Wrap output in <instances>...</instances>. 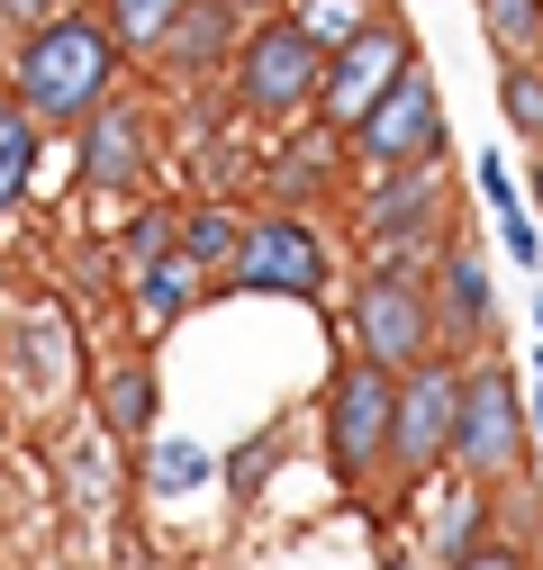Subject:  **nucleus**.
Here are the masks:
<instances>
[{
    "label": "nucleus",
    "instance_id": "obj_1",
    "mask_svg": "<svg viewBox=\"0 0 543 570\" xmlns=\"http://www.w3.org/2000/svg\"><path fill=\"white\" fill-rule=\"evenodd\" d=\"M118 73H127V55H118V37H109V19H100V0H91V10L46 19L37 37L10 46V100H19L46 136H55V127H82L91 109H109V100H118Z\"/></svg>",
    "mask_w": 543,
    "mask_h": 570
},
{
    "label": "nucleus",
    "instance_id": "obj_2",
    "mask_svg": "<svg viewBox=\"0 0 543 570\" xmlns=\"http://www.w3.org/2000/svg\"><path fill=\"white\" fill-rule=\"evenodd\" d=\"M345 353H363V363L381 372H417L444 353V326H435V263H407V254H381L354 272L345 291Z\"/></svg>",
    "mask_w": 543,
    "mask_h": 570
},
{
    "label": "nucleus",
    "instance_id": "obj_3",
    "mask_svg": "<svg viewBox=\"0 0 543 570\" xmlns=\"http://www.w3.org/2000/svg\"><path fill=\"white\" fill-rule=\"evenodd\" d=\"M389 425H398V372L345 353V363L326 372V390H317L326 480H335V489H381V480H389Z\"/></svg>",
    "mask_w": 543,
    "mask_h": 570
},
{
    "label": "nucleus",
    "instance_id": "obj_4",
    "mask_svg": "<svg viewBox=\"0 0 543 570\" xmlns=\"http://www.w3.org/2000/svg\"><path fill=\"white\" fill-rule=\"evenodd\" d=\"M317 82H326V46H317L290 10H272V19L245 28V55H236V73H227L245 127H272V136H282V127L317 118Z\"/></svg>",
    "mask_w": 543,
    "mask_h": 570
},
{
    "label": "nucleus",
    "instance_id": "obj_5",
    "mask_svg": "<svg viewBox=\"0 0 543 570\" xmlns=\"http://www.w3.org/2000/svg\"><path fill=\"white\" fill-rule=\"evenodd\" d=\"M345 155L363 173H435L453 155V127H444V82H435V63L417 55L407 73L345 127Z\"/></svg>",
    "mask_w": 543,
    "mask_h": 570
},
{
    "label": "nucleus",
    "instance_id": "obj_6",
    "mask_svg": "<svg viewBox=\"0 0 543 570\" xmlns=\"http://www.w3.org/2000/svg\"><path fill=\"white\" fill-rule=\"evenodd\" d=\"M462 353H435L398 381V425H389V498H417L435 471H453V425H462Z\"/></svg>",
    "mask_w": 543,
    "mask_h": 570
},
{
    "label": "nucleus",
    "instance_id": "obj_7",
    "mask_svg": "<svg viewBox=\"0 0 543 570\" xmlns=\"http://www.w3.org/2000/svg\"><path fill=\"white\" fill-rule=\"evenodd\" d=\"M354 245L381 263V254H407V263H435L453 245V181L444 164L435 173H372L354 190Z\"/></svg>",
    "mask_w": 543,
    "mask_h": 570
},
{
    "label": "nucleus",
    "instance_id": "obj_8",
    "mask_svg": "<svg viewBox=\"0 0 543 570\" xmlns=\"http://www.w3.org/2000/svg\"><path fill=\"white\" fill-rule=\"evenodd\" d=\"M525 381L516 363H498V353H481L462 381V425H453V471L481 480V489H507L525 471Z\"/></svg>",
    "mask_w": 543,
    "mask_h": 570
},
{
    "label": "nucleus",
    "instance_id": "obj_9",
    "mask_svg": "<svg viewBox=\"0 0 543 570\" xmlns=\"http://www.w3.org/2000/svg\"><path fill=\"white\" fill-rule=\"evenodd\" d=\"M218 291H245V299H326L335 291V245L317 218H290V208H263V218H245V254L236 272L218 281Z\"/></svg>",
    "mask_w": 543,
    "mask_h": 570
},
{
    "label": "nucleus",
    "instance_id": "obj_10",
    "mask_svg": "<svg viewBox=\"0 0 543 570\" xmlns=\"http://www.w3.org/2000/svg\"><path fill=\"white\" fill-rule=\"evenodd\" d=\"M407 63H417V37H407V19L398 10H381L354 46H335L326 55V82H317V127H335V136H345L398 73H407Z\"/></svg>",
    "mask_w": 543,
    "mask_h": 570
},
{
    "label": "nucleus",
    "instance_id": "obj_11",
    "mask_svg": "<svg viewBox=\"0 0 543 570\" xmlns=\"http://www.w3.org/2000/svg\"><path fill=\"white\" fill-rule=\"evenodd\" d=\"M73 181L91 199H146L155 181V118L136 109V100H109L73 127Z\"/></svg>",
    "mask_w": 543,
    "mask_h": 570
},
{
    "label": "nucleus",
    "instance_id": "obj_12",
    "mask_svg": "<svg viewBox=\"0 0 543 570\" xmlns=\"http://www.w3.org/2000/svg\"><path fill=\"white\" fill-rule=\"evenodd\" d=\"M435 326H444V353H462V363L498 353V281L471 236H453L435 254Z\"/></svg>",
    "mask_w": 543,
    "mask_h": 570
},
{
    "label": "nucleus",
    "instance_id": "obj_13",
    "mask_svg": "<svg viewBox=\"0 0 543 570\" xmlns=\"http://www.w3.org/2000/svg\"><path fill=\"white\" fill-rule=\"evenodd\" d=\"M345 164H354L345 136L317 127V118H299V127H282V146H272V164H263V199L290 208V218L335 208V199H345Z\"/></svg>",
    "mask_w": 543,
    "mask_h": 570
},
{
    "label": "nucleus",
    "instance_id": "obj_14",
    "mask_svg": "<svg viewBox=\"0 0 543 570\" xmlns=\"http://www.w3.org/2000/svg\"><path fill=\"white\" fill-rule=\"evenodd\" d=\"M73 363H82V344H73V326H63L55 308H19L10 326H0V390H10L19 407L63 399Z\"/></svg>",
    "mask_w": 543,
    "mask_h": 570
},
{
    "label": "nucleus",
    "instance_id": "obj_15",
    "mask_svg": "<svg viewBox=\"0 0 543 570\" xmlns=\"http://www.w3.org/2000/svg\"><path fill=\"white\" fill-rule=\"evenodd\" d=\"M245 0H181V19H172V37H164V73L172 82H218V73H236V55H245Z\"/></svg>",
    "mask_w": 543,
    "mask_h": 570
},
{
    "label": "nucleus",
    "instance_id": "obj_16",
    "mask_svg": "<svg viewBox=\"0 0 543 570\" xmlns=\"http://www.w3.org/2000/svg\"><path fill=\"white\" fill-rule=\"evenodd\" d=\"M155 407H164V372H155V353H118V363L91 372V435L146 453V444H155Z\"/></svg>",
    "mask_w": 543,
    "mask_h": 570
},
{
    "label": "nucleus",
    "instance_id": "obj_17",
    "mask_svg": "<svg viewBox=\"0 0 543 570\" xmlns=\"http://www.w3.org/2000/svg\"><path fill=\"white\" fill-rule=\"evenodd\" d=\"M209 291H218V281L190 272L181 245H172L164 263H146V272H127V299H136V326H146V344H164L181 317H199V299H209Z\"/></svg>",
    "mask_w": 543,
    "mask_h": 570
},
{
    "label": "nucleus",
    "instance_id": "obj_18",
    "mask_svg": "<svg viewBox=\"0 0 543 570\" xmlns=\"http://www.w3.org/2000/svg\"><path fill=\"white\" fill-rule=\"evenodd\" d=\"M498 489H481V480H444V498H435V534H426V561L435 570H462L481 543H498Z\"/></svg>",
    "mask_w": 543,
    "mask_h": 570
},
{
    "label": "nucleus",
    "instance_id": "obj_19",
    "mask_svg": "<svg viewBox=\"0 0 543 570\" xmlns=\"http://www.w3.org/2000/svg\"><path fill=\"white\" fill-rule=\"evenodd\" d=\"M236 254H245V208L236 199H190L181 208V263L209 272V281H227Z\"/></svg>",
    "mask_w": 543,
    "mask_h": 570
},
{
    "label": "nucleus",
    "instance_id": "obj_20",
    "mask_svg": "<svg viewBox=\"0 0 543 570\" xmlns=\"http://www.w3.org/2000/svg\"><path fill=\"white\" fill-rule=\"evenodd\" d=\"M37 173H46V127L0 91V218H19V208H28Z\"/></svg>",
    "mask_w": 543,
    "mask_h": 570
},
{
    "label": "nucleus",
    "instance_id": "obj_21",
    "mask_svg": "<svg viewBox=\"0 0 543 570\" xmlns=\"http://www.w3.org/2000/svg\"><path fill=\"white\" fill-rule=\"evenodd\" d=\"M218 480V453L190 444V435H155L146 444V498H164V508H181V498H199Z\"/></svg>",
    "mask_w": 543,
    "mask_h": 570
},
{
    "label": "nucleus",
    "instance_id": "obj_22",
    "mask_svg": "<svg viewBox=\"0 0 543 570\" xmlns=\"http://www.w3.org/2000/svg\"><path fill=\"white\" fill-rule=\"evenodd\" d=\"M100 19H109V37H118L127 63H155L164 37H172V19H181V0H100Z\"/></svg>",
    "mask_w": 543,
    "mask_h": 570
},
{
    "label": "nucleus",
    "instance_id": "obj_23",
    "mask_svg": "<svg viewBox=\"0 0 543 570\" xmlns=\"http://www.w3.org/2000/svg\"><path fill=\"white\" fill-rule=\"evenodd\" d=\"M481 37L498 63H543V0H481Z\"/></svg>",
    "mask_w": 543,
    "mask_h": 570
},
{
    "label": "nucleus",
    "instance_id": "obj_24",
    "mask_svg": "<svg viewBox=\"0 0 543 570\" xmlns=\"http://www.w3.org/2000/svg\"><path fill=\"white\" fill-rule=\"evenodd\" d=\"M498 118L525 155H543V63H498Z\"/></svg>",
    "mask_w": 543,
    "mask_h": 570
},
{
    "label": "nucleus",
    "instance_id": "obj_25",
    "mask_svg": "<svg viewBox=\"0 0 543 570\" xmlns=\"http://www.w3.org/2000/svg\"><path fill=\"white\" fill-rule=\"evenodd\" d=\"M290 19H299L326 55H335V46H354V37L381 19V0H290Z\"/></svg>",
    "mask_w": 543,
    "mask_h": 570
},
{
    "label": "nucleus",
    "instance_id": "obj_26",
    "mask_svg": "<svg viewBox=\"0 0 543 570\" xmlns=\"http://www.w3.org/2000/svg\"><path fill=\"white\" fill-rule=\"evenodd\" d=\"M172 245H181V208H172V199H146V208H136V218H127V236H118L127 272H146V263H164Z\"/></svg>",
    "mask_w": 543,
    "mask_h": 570
},
{
    "label": "nucleus",
    "instance_id": "obj_27",
    "mask_svg": "<svg viewBox=\"0 0 543 570\" xmlns=\"http://www.w3.org/2000/svg\"><path fill=\"white\" fill-rule=\"evenodd\" d=\"M272 462H282V425H263L254 444H236V453L218 462V480H227V498H236V508H254V498H263V480H272Z\"/></svg>",
    "mask_w": 543,
    "mask_h": 570
},
{
    "label": "nucleus",
    "instance_id": "obj_28",
    "mask_svg": "<svg viewBox=\"0 0 543 570\" xmlns=\"http://www.w3.org/2000/svg\"><path fill=\"white\" fill-rule=\"evenodd\" d=\"M471 181H481V208H490V218H507V208H525V190H516L507 155H481V164H471Z\"/></svg>",
    "mask_w": 543,
    "mask_h": 570
},
{
    "label": "nucleus",
    "instance_id": "obj_29",
    "mask_svg": "<svg viewBox=\"0 0 543 570\" xmlns=\"http://www.w3.org/2000/svg\"><path fill=\"white\" fill-rule=\"evenodd\" d=\"M490 227H498V254H507V263H525V272L543 263V227H534V208H507V218H490Z\"/></svg>",
    "mask_w": 543,
    "mask_h": 570
},
{
    "label": "nucleus",
    "instance_id": "obj_30",
    "mask_svg": "<svg viewBox=\"0 0 543 570\" xmlns=\"http://www.w3.org/2000/svg\"><path fill=\"white\" fill-rule=\"evenodd\" d=\"M46 19H63V0H0V37H10V46L37 37Z\"/></svg>",
    "mask_w": 543,
    "mask_h": 570
},
{
    "label": "nucleus",
    "instance_id": "obj_31",
    "mask_svg": "<svg viewBox=\"0 0 543 570\" xmlns=\"http://www.w3.org/2000/svg\"><path fill=\"white\" fill-rule=\"evenodd\" d=\"M462 570H534V561H525V543H516V534H498V543H481V552H471Z\"/></svg>",
    "mask_w": 543,
    "mask_h": 570
},
{
    "label": "nucleus",
    "instance_id": "obj_32",
    "mask_svg": "<svg viewBox=\"0 0 543 570\" xmlns=\"http://www.w3.org/2000/svg\"><path fill=\"white\" fill-rule=\"evenodd\" d=\"M525 190H534V218H543V155L525 164Z\"/></svg>",
    "mask_w": 543,
    "mask_h": 570
},
{
    "label": "nucleus",
    "instance_id": "obj_33",
    "mask_svg": "<svg viewBox=\"0 0 543 570\" xmlns=\"http://www.w3.org/2000/svg\"><path fill=\"white\" fill-rule=\"evenodd\" d=\"M381 570H426V552H389V561H381Z\"/></svg>",
    "mask_w": 543,
    "mask_h": 570
},
{
    "label": "nucleus",
    "instance_id": "obj_34",
    "mask_svg": "<svg viewBox=\"0 0 543 570\" xmlns=\"http://www.w3.org/2000/svg\"><path fill=\"white\" fill-rule=\"evenodd\" d=\"M525 425H534V435H543V390H534V399H525Z\"/></svg>",
    "mask_w": 543,
    "mask_h": 570
},
{
    "label": "nucleus",
    "instance_id": "obj_35",
    "mask_svg": "<svg viewBox=\"0 0 543 570\" xmlns=\"http://www.w3.org/2000/svg\"><path fill=\"white\" fill-rule=\"evenodd\" d=\"M534 390H543V344H534Z\"/></svg>",
    "mask_w": 543,
    "mask_h": 570
},
{
    "label": "nucleus",
    "instance_id": "obj_36",
    "mask_svg": "<svg viewBox=\"0 0 543 570\" xmlns=\"http://www.w3.org/2000/svg\"><path fill=\"white\" fill-rule=\"evenodd\" d=\"M534 335H543V299H534Z\"/></svg>",
    "mask_w": 543,
    "mask_h": 570
}]
</instances>
